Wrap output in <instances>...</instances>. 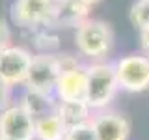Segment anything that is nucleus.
Returning a JSON list of instances; mask_svg holds the SVG:
<instances>
[{
  "mask_svg": "<svg viewBox=\"0 0 149 140\" xmlns=\"http://www.w3.org/2000/svg\"><path fill=\"white\" fill-rule=\"evenodd\" d=\"M88 75V90H86V103L91 110H101L114 101L116 93L119 90L118 75H116L114 64H91L86 67Z\"/></svg>",
  "mask_w": 149,
  "mask_h": 140,
  "instance_id": "f257e3e1",
  "label": "nucleus"
},
{
  "mask_svg": "<svg viewBox=\"0 0 149 140\" xmlns=\"http://www.w3.org/2000/svg\"><path fill=\"white\" fill-rule=\"evenodd\" d=\"M74 45L82 56L102 58L114 47V30L108 22L99 19H88L74 32Z\"/></svg>",
  "mask_w": 149,
  "mask_h": 140,
  "instance_id": "f03ea898",
  "label": "nucleus"
},
{
  "mask_svg": "<svg viewBox=\"0 0 149 140\" xmlns=\"http://www.w3.org/2000/svg\"><path fill=\"white\" fill-rule=\"evenodd\" d=\"M114 65L119 90L130 93H140L149 90V56L129 54L119 58Z\"/></svg>",
  "mask_w": 149,
  "mask_h": 140,
  "instance_id": "7ed1b4c3",
  "label": "nucleus"
},
{
  "mask_svg": "<svg viewBox=\"0 0 149 140\" xmlns=\"http://www.w3.org/2000/svg\"><path fill=\"white\" fill-rule=\"evenodd\" d=\"M60 67H58V58L50 52H39L34 54L32 67L28 73L24 88L36 90L41 93H52L56 92V84L60 80Z\"/></svg>",
  "mask_w": 149,
  "mask_h": 140,
  "instance_id": "20e7f679",
  "label": "nucleus"
},
{
  "mask_svg": "<svg viewBox=\"0 0 149 140\" xmlns=\"http://www.w3.org/2000/svg\"><path fill=\"white\" fill-rule=\"evenodd\" d=\"M34 54L24 47H8L0 50V78L9 86H24Z\"/></svg>",
  "mask_w": 149,
  "mask_h": 140,
  "instance_id": "39448f33",
  "label": "nucleus"
},
{
  "mask_svg": "<svg viewBox=\"0 0 149 140\" xmlns=\"http://www.w3.org/2000/svg\"><path fill=\"white\" fill-rule=\"evenodd\" d=\"M0 136L9 140H36V120L21 105L0 110Z\"/></svg>",
  "mask_w": 149,
  "mask_h": 140,
  "instance_id": "423d86ee",
  "label": "nucleus"
},
{
  "mask_svg": "<svg viewBox=\"0 0 149 140\" xmlns=\"http://www.w3.org/2000/svg\"><path fill=\"white\" fill-rule=\"evenodd\" d=\"M56 6L58 0H15L11 15L19 26H49Z\"/></svg>",
  "mask_w": 149,
  "mask_h": 140,
  "instance_id": "0eeeda50",
  "label": "nucleus"
},
{
  "mask_svg": "<svg viewBox=\"0 0 149 140\" xmlns=\"http://www.w3.org/2000/svg\"><path fill=\"white\" fill-rule=\"evenodd\" d=\"M91 6L84 0H58L50 24L54 28H78L90 19Z\"/></svg>",
  "mask_w": 149,
  "mask_h": 140,
  "instance_id": "6e6552de",
  "label": "nucleus"
},
{
  "mask_svg": "<svg viewBox=\"0 0 149 140\" xmlns=\"http://www.w3.org/2000/svg\"><path fill=\"white\" fill-rule=\"evenodd\" d=\"M91 125L97 140H129L130 123L123 114L101 112L91 118Z\"/></svg>",
  "mask_w": 149,
  "mask_h": 140,
  "instance_id": "1a4fd4ad",
  "label": "nucleus"
},
{
  "mask_svg": "<svg viewBox=\"0 0 149 140\" xmlns=\"http://www.w3.org/2000/svg\"><path fill=\"white\" fill-rule=\"evenodd\" d=\"M86 90H88L86 67H80L77 71L60 75L54 93L58 101H86Z\"/></svg>",
  "mask_w": 149,
  "mask_h": 140,
  "instance_id": "9d476101",
  "label": "nucleus"
},
{
  "mask_svg": "<svg viewBox=\"0 0 149 140\" xmlns=\"http://www.w3.org/2000/svg\"><path fill=\"white\" fill-rule=\"evenodd\" d=\"M19 105H21L34 120H39V118H43V116L54 114L58 99H54L52 93H41V92L24 88Z\"/></svg>",
  "mask_w": 149,
  "mask_h": 140,
  "instance_id": "9b49d317",
  "label": "nucleus"
},
{
  "mask_svg": "<svg viewBox=\"0 0 149 140\" xmlns=\"http://www.w3.org/2000/svg\"><path fill=\"white\" fill-rule=\"evenodd\" d=\"M56 114L63 121L67 129L77 127V125L91 121V108L86 101H58L56 105Z\"/></svg>",
  "mask_w": 149,
  "mask_h": 140,
  "instance_id": "f8f14e48",
  "label": "nucleus"
},
{
  "mask_svg": "<svg viewBox=\"0 0 149 140\" xmlns=\"http://www.w3.org/2000/svg\"><path fill=\"white\" fill-rule=\"evenodd\" d=\"M65 134L67 127L56 112L36 120V140H63Z\"/></svg>",
  "mask_w": 149,
  "mask_h": 140,
  "instance_id": "ddd939ff",
  "label": "nucleus"
},
{
  "mask_svg": "<svg viewBox=\"0 0 149 140\" xmlns=\"http://www.w3.org/2000/svg\"><path fill=\"white\" fill-rule=\"evenodd\" d=\"M129 21L138 32L143 30V28H149V2L147 0H136L130 6Z\"/></svg>",
  "mask_w": 149,
  "mask_h": 140,
  "instance_id": "4468645a",
  "label": "nucleus"
},
{
  "mask_svg": "<svg viewBox=\"0 0 149 140\" xmlns=\"http://www.w3.org/2000/svg\"><path fill=\"white\" fill-rule=\"evenodd\" d=\"M63 140H97V136H95L91 121H88V123H82V125L67 129V134H65Z\"/></svg>",
  "mask_w": 149,
  "mask_h": 140,
  "instance_id": "2eb2a0df",
  "label": "nucleus"
},
{
  "mask_svg": "<svg viewBox=\"0 0 149 140\" xmlns=\"http://www.w3.org/2000/svg\"><path fill=\"white\" fill-rule=\"evenodd\" d=\"M58 58V67H60V73H69V71H77V69H80L82 65L78 62L77 56L73 54H58L56 56Z\"/></svg>",
  "mask_w": 149,
  "mask_h": 140,
  "instance_id": "dca6fc26",
  "label": "nucleus"
},
{
  "mask_svg": "<svg viewBox=\"0 0 149 140\" xmlns=\"http://www.w3.org/2000/svg\"><path fill=\"white\" fill-rule=\"evenodd\" d=\"M11 47V30L6 19H0V50Z\"/></svg>",
  "mask_w": 149,
  "mask_h": 140,
  "instance_id": "f3484780",
  "label": "nucleus"
},
{
  "mask_svg": "<svg viewBox=\"0 0 149 140\" xmlns=\"http://www.w3.org/2000/svg\"><path fill=\"white\" fill-rule=\"evenodd\" d=\"M11 105V86L0 78V110L8 108Z\"/></svg>",
  "mask_w": 149,
  "mask_h": 140,
  "instance_id": "a211bd4d",
  "label": "nucleus"
},
{
  "mask_svg": "<svg viewBox=\"0 0 149 140\" xmlns=\"http://www.w3.org/2000/svg\"><path fill=\"white\" fill-rule=\"evenodd\" d=\"M140 47H142V50H146L149 54V28L140 30Z\"/></svg>",
  "mask_w": 149,
  "mask_h": 140,
  "instance_id": "6ab92c4d",
  "label": "nucleus"
},
{
  "mask_svg": "<svg viewBox=\"0 0 149 140\" xmlns=\"http://www.w3.org/2000/svg\"><path fill=\"white\" fill-rule=\"evenodd\" d=\"M84 2H86V4H90V6H95V4H99L101 0H84Z\"/></svg>",
  "mask_w": 149,
  "mask_h": 140,
  "instance_id": "aec40b11",
  "label": "nucleus"
},
{
  "mask_svg": "<svg viewBox=\"0 0 149 140\" xmlns=\"http://www.w3.org/2000/svg\"><path fill=\"white\" fill-rule=\"evenodd\" d=\"M0 140H9V138H4V136H0Z\"/></svg>",
  "mask_w": 149,
  "mask_h": 140,
  "instance_id": "412c9836",
  "label": "nucleus"
},
{
  "mask_svg": "<svg viewBox=\"0 0 149 140\" xmlns=\"http://www.w3.org/2000/svg\"><path fill=\"white\" fill-rule=\"evenodd\" d=\"M147 2H149V0H147Z\"/></svg>",
  "mask_w": 149,
  "mask_h": 140,
  "instance_id": "4be33fe9",
  "label": "nucleus"
}]
</instances>
